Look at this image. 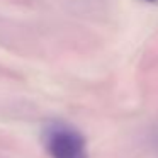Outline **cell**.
Segmentation results:
<instances>
[{"label": "cell", "instance_id": "obj_1", "mask_svg": "<svg viewBox=\"0 0 158 158\" xmlns=\"http://www.w3.org/2000/svg\"><path fill=\"white\" fill-rule=\"evenodd\" d=\"M43 146L49 158H89L85 136L61 121L46 124L43 129Z\"/></svg>", "mask_w": 158, "mask_h": 158}, {"label": "cell", "instance_id": "obj_2", "mask_svg": "<svg viewBox=\"0 0 158 158\" xmlns=\"http://www.w3.org/2000/svg\"><path fill=\"white\" fill-rule=\"evenodd\" d=\"M155 148L158 150V134H156V138H155Z\"/></svg>", "mask_w": 158, "mask_h": 158}, {"label": "cell", "instance_id": "obj_3", "mask_svg": "<svg viewBox=\"0 0 158 158\" xmlns=\"http://www.w3.org/2000/svg\"><path fill=\"white\" fill-rule=\"evenodd\" d=\"M144 2H156V0H144Z\"/></svg>", "mask_w": 158, "mask_h": 158}]
</instances>
